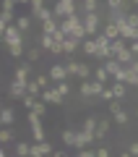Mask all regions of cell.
Returning <instances> with one entry per match:
<instances>
[{
  "label": "cell",
  "instance_id": "6da1fadb",
  "mask_svg": "<svg viewBox=\"0 0 138 157\" xmlns=\"http://www.w3.org/2000/svg\"><path fill=\"white\" fill-rule=\"evenodd\" d=\"M83 16V26H86V34L89 37H96V34L102 32V26H104V18H102V13L99 11H94V13H81Z\"/></svg>",
  "mask_w": 138,
  "mask_h": 157
},
{
  "label": "cell",
  "instance_id": "7a4b0ae2",
  "mask_svg": "<svg viewBox=\"0 0 138 157\" xmlns=\"http://www.w3.org/2000/svg\"><path fill=\"white\" fill-rule=\"evenodd\" d=\"M3 45L5 47H24V32L16 24H11V26L3 32Z\"/></svg>",
  "mask_w": 138,
  "mask_h": 157
},
{
  "label": "cell",
  "instance_id": "3957f363",
  "mask_svg": "<svg viewBox=\"0 0 138 157\" xmlns=\"http://www.w3.org/2000/svg\"><path fill=\"white\" fill-rule=\"evenodd\" d=\"M104 68L110 71V76L115 78V81H125V76H128V66H125V63H120L115 55L104 60Z\"/></svg>",
  "mask_w": 138,
  "mask_h": 157
},
{
  "label": "cell",
  "instance_id": "277c9868",
  "mask_svg": "<svg viewBox=\"0 0 138 157\" xmlns=\"http://www.w3.org/2000/svg\"><path fill=\"white\" fill-rule=\"evenodd\" d=\"M29 81H21V78H13L11 84H8V94L13 97V100H24V97L29 94Z\"/></svg>",
  "mask_w": 138,
  "mask_h": 157
},
{
  "label": "cell",
  "instance_id": "5b68a950",
  "mask_svg": "<svg viewBox=\"0 0 138 157\" xmlns=\"http://www.w3.org/2000/svg\"><path fill=\"white\" fill-rule=\"evenodd\" d=\"M39 100H44L47 105H65V97L60 94V92L55 89V86H47V89H42V97Z\"/></svg>",
  "mask_w": 138,
  "mask_h": 157
},
{
  "label": "cell",
  "instance_id": "8992f818",
  "mask_svg": "<svg viewBox=\"0 0 138 157\" xmlns=\"http://www.w3.org/2000/svg\"><path fill=\"white\" fill-rule=\"evenodd\" d=\"M94 141H96V134H94V131L78 128V134H76V149H81V147H91Z\"/></svg>",
  "mask_w": 138,
  "mask_h": 157
},
{
  "label": "cell",
  "instance_id": "52a82bcc",
  "mask_svg": "<svg viewBox=\"0 0 138 157\" xmlns=\"http://www.w3.org/2000/svg\"><path fill=\"white\" fill-rule=\"evenodd\" d=\"M52 152H55V147H52L47 139L44 141H34L31 144V157H44V155H52Z\"/></svg>",
  "mask_w": 138,
  "mask_h": 157
},
{
  "label": "cell",
  "instance_id": "ba28073f",
  "mask_svg": "<svg viewBox=\"0 0 138 157\" xmlns=\"http://www.w3.org/2000/svg\"><path fill=\"white\" fill-rule=\"evenodd\" d=\"M50 78L52 81H65V78H71L68 76V68H65V63H55V66H50Z\"/></svg>",
  "mask_w": 138,
  "mask_h": 157
},
{
  "label": "cell",
  "instance_id": "9c48e42d",
  "mask_svg": "<svg viewBox=\"0 0 138 157\" xmlns=\"http://www.w3.org/2000/svg\"><path fill=\"white\" fill-rule=\"evenodd\" d=\"M81 42H83V39L65 37V39H63V52H65V55H76V52L81 50Z\"/></svg>",
  "mask_w": 138,
  "mask_h": 157
},
{
  "label": "cell",
  "instance_id": "30bf717a",
  "mask_svg": "<svg viewBox=\"0 0 138 157\" xmlns=\"http://www.w3.org/2000/svg\"><path fill=\"white\" fill-rule=\"evenodd\" d=\"M81 50H83V55L96 58V50H99V45H96V39H94V37H86V39L81 42Z\"/></svg>",
  "mask_w": 138,
  "mask_h": 157
},
{
  "label": "cell",
  "instance_id": "8fae6325",
  "mask_svg": "<svg viewBox=\"0 0 138 157\" xmlns=\"http://www.w3.org/2000/svg\"><path fill=\"white\" fill-rule=\"evenodd\" d=\"M120 37L128 39V42H133V39H138V26H133V24H120Z\"/></svg>",
  "mask_w": 138,
  "mask_h": 157
},
{
  "label": "cell",
  "instance_id": "7c38bea8",
  "mask_svg": "<svg viewBox=\"0 0 138 157\" xmlns=\"http://www.w3.org/2000/svg\"><path fill=\"white\" fill-rule=\"evenodd\" d=\"M110 136V118H99L96 123V141H104Z\"/></svg>",
  "mask_w": 138,
  "mask_h": 157
},
{
  "label": "cell",
  "instance_id": "4fadbf2b",
  "mask_svg": "<svg viewBox=\"0 0 138 157\" xmlns=\"http://www.w3.org/2000/svg\"><path fill=\"white\" fill-rule=\"evenodd\" d=\"M31 60H26V63H18L16 66V71H13V78H21V81H29V73H31V66H29Z\"/></svg>",
  "mask_w": 138,
  "mask_h": 157
},
{
  "label": "cell",
  "instance_id": "5bb4252c",
  "mask_svg": "<svg viewBox=\"0 0 138 157\" xmlns=\"http://www.w3.org/2000/svg\"><path fill=\"white\" fill-rule=\"evenodd\" d=\"M128 89H130V86H128L125 81H115V78H112V92H115V100H125V97H128Z\"/></svg>",
  "mask_w": 138,
  "mask_h": 157
},
{
  "label": "cell",
  "instance_id": "9a60e30c",
  "mask_svg": "<svg viewBox=\"0 0 138 157\" xmlns=\"http://www.w3.org/2000/svg\"><path fill=\"white\" fill-rule=\"evenodd\" d=\"M76 134H78V128H65L63 131V144L68 149H76Z\"/></svg>",
  "mask_w": 138,
  "mask_h": 157
},
{
  "label": "cell",
  "instance_id": "2e32d148",
  "mask_svg": "<svg viewBox=\"0 0 138 157\" xmlns=\"http://www.w3.org/2000/svg\"><path fill=\"white\" fill-rule=\"evenodd\" d=\"M57 29H60V18L52 16V18H47V21H42V32L44 34H55Z\"/></svg>",
  "mask_w": 138,
  "mask_h": 157
},
{
  "label": "cell",
  "instance_id": "e0dca14e",
  "mask_svg": "<svg viewBox=\"0 0 138 157\" xmlns=\"http://www.w3.org/2000/svg\"><path fill=\"white\" fill-rule=\"evenodd\" d=\"M31 16L37 18L39 24H42V21H47V18H52V16H55V13H52V8H47V6H42V8H37V11H31Z\"/></svg>",
  "mask_w": 138,
  "mask_h": 157
},
{
  "label": "cell",
  "instance_id": "ac0fdd59",
  "mask_svg": "<svg viewBox=\"0 0 138 157\" xmlns=\"http://www.w3.org/2000/svg\"><path fill=\"white\" fill-rule=\"evenodd\" d=\"M102 32H104L110 39H120V26H117L115 21H107L104 26H102Z\"/></svg>",
  "mask_w": 138,
  "mask_h": 157
},
{
  "label": "cell",
  "instance_id": "d6986e66",
  "mask_svg": "<svg viewBox=\"0 0 138 157\" xmlns=\"http://www.w3.org/2000/svg\"><path fill=\"white\" fill-rule=\"evenodd\" d=\"M13 121H16L13 107H3V110H0V123H3V126H13Z\"/></svg>",
  "mask_w": 138,
  "mask_h": 157
},
{
  "label": "cell",
  "instance_id": "ffe728a7",
  "mask_svg": "<svg viewBox=\"0 0 138 157\" xmlns=\"http://www.w3.org/2000/svg\"><path fill=\"white\" fill-rule=\"evenodd\" d=\"M112 121H115L117 126H128V123H130V113H128V110H122V107H120L117 113H112Z\"/></svg>",
  "mask_w": 138,
  "mask_h": 157
},
{
  "label": "cell",
  "instance_id": "44dd1931",
  "mask_svg": "<svg viewBox=\"0 0 138 157\" xmlns=\"http://www.w3.org/2000/svg\"><path fill=\"white\" fill-rule=\"evenodd\" d=\"M13 155H18V157H31V144H26V141H18L16 149H13Z\"/></svg>",
  "mask_w": 138,
  "mask_h": 157
},
{
  "label": "cell",
  "instance_id": "7402d4cb",
  "mask_svg": "<svg viewBox=\"0 0 138 157\" xmlns=\"http://www.w3.org/2000/svg\"><path fill=\"white\" fill-rule=\"evenodd\" d=\"M16 139V131H13V126H3V131H0V141L3 144H8V141Z\"/></svg>",
  "mask_w": 138,
  "mask_h": 157
},
{
  "label": "cell",
  "instance_id": "603a6c76",
  "mask_svg": "<svg viewBox=\"0 0 138 157\" xmlns=\"http://www.w3.org/2000/svg\"><path fill=\"white\" fill-rule=\"evenodd\" d=\"M94 78H99V81H104V84H107V81H110V71H107V68H104V63H102V66H96L94 68Z\"/></svg>",
  "mask_w": 138,
  "mask_h": 157
},
{
  "label": "cell",
  "instance_id": "cb8c5ba5",
  "mask_svg": "<svg viewBox=\"0 0 138 157\" xmlns=\"http://www.w3.org/2000/svg\"><path fill=\"white\" fill-rule=\"evenodd\" d=\"M81 11H83V13L99 11V0H81Z\"/></svg>",
  "mask_w": 138,
  "mask_h": 157
},
{
  "label": "cell",
  "instance_id": "d4e9b609",
  "mask_svg": "<svg viewBox=\"0 0 138 157\" xmlns=\"http://www.w3.org/2000/svg\"><path fill=\"white\" fill-rule=\"evenodd\" d=\"M91 73H94V68H89L86 63H81V66H78V73H76V76L81 78V81H86V78H94Z\"/></svg>",
  "mask_w": 138,
  "mask_h": 157
},
{
  "label": "cell",
  "instance_id": "484cf974",
  "mask_svg": "<svg viewBox=\"0 0 138 157\" xmlns=\"http://www.w3.org/2000/svg\"><path fill=\"white\" fill-rule=\"evenodd\" d=\"M16 26L21 29L24 34H29V29H31V18H29V16H18L16 18Z\"/></svg>",
  "mask_w": 138,
  "mask_h": 157
},
{
  "label": "cell",
  "instance_id": "4316f807",
  "mask_svg": "<svg viewBox=\"0 0 138 157\" xmlns=\"http://www.w3.org/2000/svg\"><path fill=\"white\" fill-rule=\"evenodd\" d=\"M128 6H133L130 0H107V8L110 11H117V8H125L128 11Z\"/></svg>",
  "mask_w": 138,
  "mask_h": 157
},
{
  "label": "cell",
  "instance_id": "83f0119b",
  "mask_svg": "<svg viewBox=\"0 0 138 157\" xmlns=\"http://www.w3.org/2000/svg\"><path fill=\"white\" fill-rule=\"evenodd\" d=\"M78 66H81V63H78V60H73V55H68V63H65V68H68V76H76V73H78Z\"/></svg>",
  "mask_w": 138,
  "mask_h": 157
},
{
  "label": "cell",
  "instance_id": "f1b7e54d",
  "mask_svg": "<svg viewBox=\"0 0 138 157\" xmlns=\"http://www.w3.org/2000/svg\"><path fill=\"white\" fill-rule=\"evenodd\" d=\"M29 94H34V97H42V84H39L37 78H34V81H29Z\"/></svg>",
  "mask_w": 138,
  "mask_h": 157
},
{
  "label": "cell",
  "instance_id": "f546056e",
  "mask_svg": "<svg viewBox=\"0 0 138 157\" xmlns=\"http://www.w3.org/2000/svg\"><path fill=\"white\" fill-rule=\"evenodd\" d=\"M96 123H99V121H96L94 115H89V118H83V126H81V128H89V131H94V134H96Z\"/></svg>",
  "mask_w": 138,
  "mask_h": 157
},
{
  "label": "cell",
  "instance_id": "4dcf8cb0",
  "mask_svg": "<svg viewBox=\"0 0 138 157\" xmlns=\"http://www.w3.org/2000/svg\"><path fill=\"white\" fill-rule=\"evenodd\" d=\"M39 55H42V47H29V50H26V58H29L31 63H37Z\"/></svg>",
  "mask_w": 138,
  "mask_h": 157
},
{
  "label": "cell",
  "instance_id": "1f68e13d",
  "mask_svg": "<svg viewBox=\"0 0 138 157\" xmlns=\"http://www.w3.org/2000/svg\"><path fill=\"white\" fill-rule=\"evenodd\" d=\"M55 89L60 92L63 97H68V94H71V84H68V78H65V81H57V84H55Z\"/></svg>",
  "mask_w": 138,
  "mask_h": 157
},
{
  "label": "cell",
  "instance_id": "d6a6232c",
  "mask_svg": "<svg viewBox=\"0 0 138 157\" xmlns=\"http://www.w3.org/2000/svg\"><path fill=\"white\" fill-rule=\"evenodd\" d=\"M31 110L37 113V115H44V113H47V102H44V100H37V102H34V107H31Z\"/></svg>",
  "mask_w": 138,
  "mask_h": 157
},
{
  "label": "cell",
  "instance_id": "836d02e7",
  "mask_svg": "<svg viewBox=\"0 0 138 157\" xmlns=\"http://www.w3.org/2000/svg\"><path fill=\"white\" fill-rule=\"evenodd\" d=\"M99 100H102V102H112V100H115V92H112V86H107V89L102 92Z\"/></svg>",
  "mask_w": 138,
  "mask_h": 157
},
{
  "label": "cell",
  "instance_id": "e575fe53",
  "mask_svg": "<svg viewBox=\"0 0 138 157\" xmlns=\"http://www.w3.org/2000/svg\"><path fill=\"white\" fill-rule=\"evenodd\" d=\"M110 155H112L110 147H96V157H110Z\"/></svg>",
  "mask_w": 138,
  "mask_h": 157
},
{
  "label": "cell",
  "instance_id": "d590c367",
  "mask_svg": "<svg viewBox=\"0 0 138 157\" xmlns=\"http://www.w3.org/2000/svg\"><path fill=\"white\" fill-rule=\"evenodd\" d=\"M18 6V0H3V11H13Z\"/></svg>",
  "mask_w": 138,
  "mask_h": 157
},
{
  "label": "cell",
  "instance_id": "8d00e7d4",
  "mask_svg": "<svg viewBox=\"0 0 138 157\" xmlns=\"http://www.w3.org/2000/svg\"><path fill=\"white\" fill-rule=\"evenodd\" d=\"M8 52H11L13 58H21L24 55V47H8Z\"/></svg>",
  "mask_w": 138,
  "mask_h": 157
},
{
  "label": "cell",
  "instance_id": "74e56055",
  "mask_svg": "<svg viewBox=\"0 0 138 157\" xmlns=\"http://www.w3.org/2000/svg\"><path fill=\"white\" fill-rule=\"evenodd\" d=\"M128 24H133V26H138V13H136V11H130V13H128Z\"/></svg>",
  "mask_w": 138,
  "mask_h": 157
},
{
  "label": "cell",
  "instance_id": "f35d334b",
  "mask_svg": "<svg viewBox=\"0 0 138 157\" xmlns=\"http://www.w3.org/2000/svg\"><path fill=\"white\" fill-rule=\"evenodd\" d=\"M128 155H133V157H138V141H133V144L128 147Z\"/></svg>",
  "mask_w": 138,
  "mask_h": 157
},
{
  "label": "cell",
  "instance_id": "ab89813d",
  "mask_svg": "<svg viewBox=\"0 0 138 157\" xmlns=\"http://www.w3.org/2000/svg\"><path fill=\"white\" fill-rule=\"evenodd\" d=\"M44 6V0H31V11H37V8Z\"/></svg>",
  "mask_w": 138,
  "mask_h": 157
},
{
  "label": "cell",
  "instance_id": "60d3db41",
  "mask_svg": "<svg viewBox=\"0 0 138 157\" xmlns=\"http://www.w3.org/2000/svg\"><path fill=\"white\" fill-rule=\"evenodd\" d=\"M65 149H68V147H65ZM65 149H55L52 155H55V157H65V155H71V152H65Z\"/></svg>",
  "mask_w": 138,
  "mask_h": 157
},
{
  "label": "cell",
  "instance_id": "b9f144b4",
  "mask_svg": "<svg viewBox=\"0 0 138 157\" xmlns=\"http://www.w3.org/2000/svg\"><path fill=\"white\" fill-rule=\"evenodd\" d=\"M18 3H31V0H18Z\"/></svg>",
  "mask_w": 138,
  "mask_h": 157
},
{
  "label": "cell",
  "instance_id": "7bdbcfd3",
  "mask_svg": "<svg viewBox=\"0 0 138 157\" xmlns=\"http://www.w3.org/2000/svg\"><path fill=\"white\" fill-rule=\"evenodd\" d=\"M136 118H138V105H136Z\"/></svg>",
  "mask_w": 138,
  "mask_h": 157
},
{
  "label": "cell",
  "instance_id": "ee69618b",
  "mask_svg": "<svg viewBox=\"0 0 138 157\" xmlns=\"http://www.w3.org/2000/svg\"><path fill=\"white\" fill-rule=\"evenodd\" d=\"M136 92H138V89H136Z\"/></svg>",
  "mask_w": 138,
  "mask_h": 157
}]
</instances>
